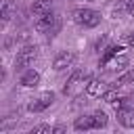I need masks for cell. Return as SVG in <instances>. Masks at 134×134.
I'll return each mask as SVG.
<instances>
[{"label": "cell", "mask_w": 134, "mask_h": 134, "mask_svg": "<svg viewBox=\"0 0 134 134\" xmlns=\"http://www.w3.org/2000/svg\"><path fill=\"white\" fill-rule=\"evenodd\" d=\"M103 98H105L107 103H113V100H117V98H119V92H117L115 88H109V90L105 92V96H103Z\"/></svg>", "instance_id": "e0dca14e"}, {"label": "cell", "mask_w": 134, "mask_h": 134, "mask_svg": "<svg viewBox=\"0 0 134 134\" xmlns=\"http://www.w3.org/2000/svg\"><path fill=\"white\" fill-rule=\"evenodd\" d=\"M117 121L124 128H134V109L132 107H121L117 109Z\"/></svg>", "instance_id": "30bf717a"}, {"label": "cell", "mask_w": 134, "mask_h": 134, "mask_svg": "<svg viewBox=\"0 0 134 134\" xmlns=\"http://www.w3.org/2000/svg\"><path fill=\"white\" fill-rule=\"evenodd\" d=\"M75 59H77V54H75L73 50H61V52H57V57H54V61H52V69H54V71L69 69V67L75 63Z\"/></svg>", "instance_id": "5b68a950"}, {"label": "cell", "mask_w": 134, "mask_h": 134, "mask_svg": "<svg viewBox=\"0 0 134 134\" xmlns=\"http://www.w3.org/2000/svg\"><path fill=\"white\" fill-rule=\"evenodd\" d=\"M19 84H21L23 88H34V86L40 84V73H38L36 69H25V71L21 73V77H19Z\"/></svg>", "instance_id": "ba28073f"}, {"label": "cell", "mask_w": 134, "mask_h": 134, "mask_svg": "<svg viewBox=\"0 0 134 134\" xmlns=\"http://www.w3.org/2000/svg\"><path fill=\"white\" fill-rule=\"evenodd\" d=\"M119 50H121L119 46H109V48H107V52L103 54V59H100V63H109V61H111L113 57H117V54H119Z\"/></svg>", "instance_id": "5bb4252c"}, {"label": "cell", "mask_w": 134, "mask_h": 134, "mask_svg": "<svg viewBox=\"0 0 134 134\" xmlns=\"http://www.w3.org/2000/svg\"><path fill=\"white\" fill-rule=\"evenodd\" d=\"M65 130H67L65 126H54V128H52V134H63Z\"/></svg>", "instance_id": "ffe728a7"}, {"label": "cell", "mask_w": 134, "mask_h": 134, "mask_svg": "<svg viewBox=\"0 0 134 134\" xmlns=\"http://www.w3.org/2000/svg\"><path fill=\"white\" fill-rule=\"evenodd\" d=\"M50 10H52V0H34V4H31V13L36 17H42Z\"/></svg>", "instance_id": "7c38bea8"}, {"label": "cell", "mask_w": 134, "mask_h": 134, "mask_svg": "<svg viewBox=\"0 0 134 134\" xmlns=\"http://www.w3.org/2000/svg\"><path fill=\"white\" fill-rule=\"evenodd\" d=\"M10 13H13V6H10V2H8V0H4V2H2V13H0V17H2V21H4V23H8V21H10Z\"/></svg>", "instance_id": "9a60e30c"}, {"label": "cell", "mask_w": 134, "mask_h": 134, "mask_svg": "<svg viewBox=\"0 0 134 134\" xmlns=\"http://www.w3.org/2000/svg\"><path fill=\"white\" fill-rule=\"evenodd\" d=\"M71 17H73V21H75L80 27H84V29L96 27V25L100 23V19H103V15H100L98 10H94V8H75V10L71 13Z\"/></svg>", "instance_id": "6da1fadb"}, {"label": "cell", "mask_w": 134, "mask_h": 134, "mask_svg": "<svg viewBox=\"0 0 134 134\" xmlns=\"http://www.w3.org/2000/svg\"><path fill=\"white\" fill-rule=\"evenodd\" d=\"M126 13L130 17H134V0H126Z\"/></svg>", "instance_id": "d6986e66"}, {"label": "cell", "mask_w": 134, "mask_h": 134, "mask_svg": "<svg viewBox=\"0 0 134 134\" xmlns=\"http://www.w3.org/2000/svg\"><path fill=\"white\" fill-rule=\"evenodd\" d=\"M92 117H94V126H96V130H100V128H105L107 124H109V117H107V113L105 111H94L92 113Z\"/></svg>", "instance_id": "4fadbf2b"}, {"label": "cell", "mask_w": 134, "mask_h": 134, "mask_svg": "<svg viewBox=\"0 0 134 134\" xmlns=\"http://www.w3.org/2000/svg\"><path fill=\"white\" fill-rule=\"evenodd\" d=\"M36 59H38V46H36V44H27V46H23V48L17 52L15 69L25 71L29 65H34V61H36Z\"/></svg>", "instance_id": "3957f363"}, {"label": "cell", "mask_w": 134, "mask_h": 134, "mask_svg": "<svg viewBox=\"0 0 134 134\" xmlns=\"http://www.w3.org/2000/svg\"><path fill=\"white\" fill-rule=\"evenodd\" d=\"M88 2H94V0H88Z\"/></svg>", "instance_id": "7402d4cb"}, {"label": "cell", "mask_w": 134, "mask_h": 134, "mask_svg": "<svg viewBox=\"0 0 134 134\" xmlns=\"http://www.w3.org/2000/svg\"><path fill=\"white\" fill-rule=\"evenodd\" d=\"M29 134H52V128L48 124H40V126H34L29 130Z\"/></svg>", "instance_id": "2e32d148"}, {"label": "cell", "mask_w": 134, "mask_h": 134, "mask_svg": "<svg viewBox=\"0 0 134 134\" xmlns=\"http://www.w3.org/2000/svg\"><path fill=\"white\" fill-rule=\"evenodd\" d=\"M36 29H38L40 34L54 36V34L61 29V19H59V15L50 10V13L42 15V17H38V19H36Z\"/></svg>", "instance_id": "7a4b0ae2"}, {"label": "cell", "mask_w": 134, "mask_h": 134, "mask_svg": "<svg viewBox=\"0 0 134 134\" xmlns=\"http://www.w3.org/2000/svg\"><path fill=\"white\" fill-rule=\"evenodd\" d=\"M73 128H75L77 132H88V130H96L92 113H90V115H80V117H75V121H73Z\"/></svg>", "instance_id": "9c48e42d"}, {"label": "cell", "mask_w": 134, "mask_h": 134, "mask_svg": "<svg viewBox=\"0 0 134 134\" xmlns=\"http://www.w3.org/2000/svg\"><path fill=\"white\" fill-rule=\"evenodd\" d=\"M88 82H90V75H88L86 71L77 69V71H73V73H71V77L67 80V84H65L63 92H65V94H75V90L84 88V84H88Z\"/></svg>", "instance_id": "277c9868"}, {"label": "cell", "mask_w": 134, "mask_h": 134, "mask_svg": "<svg viewBox=\"0 0 134 134\" xmlns=\"http://www.w3.org/2000/svg\"><path fill=\"white\" fill-rule=\"evenodd\" d=\"M126 42H128V44H130V46H134V34H130V36H128V40H126Z\"/></svg>", "instance_id": "44dd1931"}, {"label": "cell", "mask_w": 134, "mask_h": 134, "mask_svg": "<svg viewBox=\"0 0 134 134\" xmlns=\"http://www.w3.org/2000/svg\"><path fill=\"white\" fill-rule=\"evenodd\" d=\"M119 84H134V69H130L128 73L119 75Z\"/></svg>", "instance_id": "ac0fdd59"}, {"label": "cell", "mask_w": 134, "mask_h": 134, "mask_svg": "<svg viewBox=\"0 0 134 134\" xmlns=\"http://www.w3.org/2000/svg\"><path fill=\"white\" fill-rule=\"evenodd\" d=\"M54 103V92H50V90H46V92H42V94H38L29 105H27V109L29 111H34V113H40V111H44V109H48L50 105Z\"/></svg>", "instance_id": "8992f818"}, {"label": "cell", "mask_w": 134, "mask_h": 134, "mask_svg": "<svg viewBox=\"0 0 134 134\" xmlns=\"http://www.w3.org/2000/svg\"><path fill=\"white\" fill-rule=\"evenodd\" d=\"M111 86L105 82V80H98V77H90V82L86 84V94L92 96V98H103L105 92L109 90Z\"/></svg>", "instance_id": "52a82bcc"}, {"label": "cell", "mask_w": 134, "mask_h": 134, "mask_svg": "<svg viewBox=\"0 0 134 134\" xmlns=\"http://www.w3.org/2000/svg\"><path fill=\"white\" fill-rule=\"evenodd\" d=\"M128 63H130V61H128L126 54H117V57H113L107 65H109V69H111L113 73H119V71H126V69H128Z\"/></svg>", "instance_id": "8fae6325"}]
</instances>
